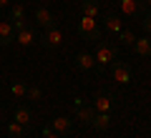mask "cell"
<instances>
[{
	"label": "cell",
	"instance_id": "obj_1",
	"mask_svg": "<svg viewBox=\"0 0 151 138\" xmlns=\"http://www.w3.org/2000/svg\"><path fill=\"white\" fill-rule=\"evenodd\" d=\"M76 30H78V35L86 38V40H101L103 38V30L98 28V18H88V15H81V20H78V25H76Z\"/></svg>",
	"mask_w": 151,
	"mask_h": 138
},
{
	"label": "cell",
	"instance_id": "obj_2",
	"mask_svg": "<svg viewBox=\"0 0 151 138\" xmlns=\"http://www.w3.org/2000/svg\"><path fill=\"white\" fill-rule=\"evenodd\" d=\"M116 55H119V50H116V45H108V43H96V50H93V58H96V68L106 70L108 65L116 60Z\"/></svg>",
	"mask_w": 151,
	"mask_h": 138
},
{
	"label": "cell",
	"instance_id": "obj_3",
	"mask_svg": "<svg viewBox=\"0 0 151 138\" xmlns=\"http://www.w3.org/2000/svg\"><path fill=\"white\" fill-rule=\"evenodd\" d=\"M111 78L116 80V83H121V85H129L131 80H134V70H131V65L126 63V60H113L111 63Z\"/></svg>",
	"mask_w": 151,
	"mask_h": 138
},
{
	"label": "cell",
	"instance_id": "obj_4",
	"mask_svg": "<svg viewBox=\"0 0 151 138\" xmlns=\"http://www.w3.org/2000/svg\"><path fill=\"white\" fill-rule=\"evenodd\" d=\"M65 40V35H63V30H60L58 25H53V28H48V30H43V35L38 38V43L43 45L45 50H53V48H58L60 43Z\"/></svg>",
	"mask_w": 151,
	"mask_h": 138
},
{
	"label": "cell",
	"instance_id": "obj_5",
	"mask_svg": "<svg viewBox=\"0 0 151 138\" xmlns=\"http://www.w3.org/2000/svg\"><path fill=\"white\" fill-rule=\"evenodd\" d=\"M121 5V13H124L126 18H141L144 15V0H119Z\"/></svg>",
	"mask_w": 151,
	"mask_h": 138
},
{
	"label": "cell",
	"instance_id": "obj_6",
	"mask_svg": "<svg viewBox=\"0 0 151 138\" xmlns=\"http://www.w3.org/2000/svg\"><path fill=\"white\" fill-rule=\"evenodd\" d=\"M10 23L15 28V33L25 28V5L23 3H10Z\"/></svg>",
	"mask_w": 151,
	"mask_h": 138
},
{
	"label": "cell",
	"instance_id": "obj_7",
	"mask_svg": "<svg viewBox=\"0 0 151 138\" xmlns=\"http://www.w3.org/2000/svg\"><path fill=\"white\" fill-rule=\"evenodd\" d=\"M113 96H108V93H96V96H93V111L96 113H111L113 111Z\"/></svg>",
	"mask_w": 151,
	"mask_h": 138
},
{
	"label": "cell",
	"instance_id": "obj_8",
	"mask_svg": "<svg viewBox=\"0 0 151 138\" xmlns=\"http://www.w3.org/2000/svg\"><path fill=\"white\" fill-rule=\"evenodd\" d=\"M15 43L20 45V48H30V45H35L38 43V33L33 30V28H23V30H18L15 33Z\"/></svg>",
	"mask_w": 151,
	"mask_h": 138
},
{
	"label": "cell",
	"instance_id": "obj_9",
	"mask_svg": "<svg viewBox=\"0 0 151 138\" xmlns=\"http://www.w3.org/2000/svg\"><path fill=\"white\" fill-rule=\"evenodd\" d=\"M73 63H76V68H78V70H83V73H91V70L96 68V58H93V53H88V50L78 53Z\"/></svg>",
	"mask_w": 151,
	"mask_h": 138
},
{
	"label": "cell",
	"instance_id": "obj_10",
	"mask_svg": "<svg viewBox=\"0 0 151 138\" xmlns=\"http://www.w3.org/2000/svg\"><path fill=\"white\" fill-rule=\"evenodd\" d=\"M33 18H35V23L43 28V30H48V28L55 25V15L48 10V8H38V10L33 13Z\"/></svg>",
	"mask_w": 151,
	"mask_h": 138
},
{
	"label": "cell",
	"instance_id": "obj_11",
	"mask_svg": "<svg viewBox=\"0 0 151 138\" xmlns=\"http://www.w3.org/2000/svg\"><path fill=\"white\" fill-rule=\"evenodd\" d=\"M15 43V28L10 20H0V45H13Z\"/></svg>",
	"mask_w": 151,
	"mask_h": 138
},
{
	"label": "cell",
	"instance_id": "obj_12",
	"mask_svg": "<svg viewBox=\"0 0 151 138\" xmlns=\"http://www.w3.org/2000/svg\"><path fill=\"white\" fill-rule=\"evenodd\" d=\"M103 30L111 33V35H119L121 30H124V20H121L119 15H113V13H108L106 20H103Z\"/></svg>",
	"mask_w": 151,
	"mask_h": 138
},
{
	"label": "cell",
	"instance_id": "obj_13",
	"mask_svg": "<svg viewBox=\"0 0 151 138\" xmlns=\"http://www.w3.org/2000/svg\"><path fill=\"white\" fill-rule=\"evenodd\" d=\"M131 48H134V53L139 55V58H149V55H151V35L136 38V43L131 45Z\"/></svg>",
	"mask_w": 151,
	"mask_h": 138
},
{
	"label": "cell",
	"instance_id": "obj_14",
	"mask_svg": "<svg viewBox=\"0 0 151 138\" xmlns=\"http://www.w3.org/2000/svg\"><path fill=\"white\" fill-rule=\"evenodd\" d=\"M13 121H18L20 126L28 128V126L33 123V111H30V108H25V106H18L15 113H13Z\"/></svg>",
	"mask_w": 151,
	"mask_h": 138
},
{
	"label": "cell",
	"instance_id": "obj_15",
	"mask_svg": "<svg viewBox=\"0 0 151 138\" xmlns=\"http://www.w3.org/2000/svg\"><path fill=\"white\" fill-rule=\"evenodd\" d=\"M50 128H53L55 133H60V136H65V133L73 128V121H70V118H65V116H58V118H53V121H50Z\"/></svg>",
	"mask_w": 151,
	"mask_h": 138
},
{
	"label": "cell",
	"instance_id": "obj_16",
	"mask_svg": "<svg viewBox=\"0 0 151 138\" xmlns=\"http://www.w3.org/2000/svg\"><path fill=\"white\" fill-rule=\"evenodd\" d=\"M73 111H76V118H78L81 123H86V126H91L93 116H96L93 106H86V103H83V106H78V108H73Z\"/></svg>",
	"mask_w": 151,
	"mask_h": 138
},
{
	"label": "cell",
	"instance_id": "obj_17",
	"mask_svg": "<svg viewBox=\"0 0 151 138\" xmlns=\"http://www.w3.org/2000/svg\"><path fill=\"white\" fill-rule=\"evenodd\" d=\"M111 123H113L111 113H96V116H93V121H91V126L96 128V131H108V128H111Z\"/></svg>",
	"mask_w": 151,
	"mask_h": 138
},
{
	"label": "cell",
	"instance_id": "obj_18",
	"mask_svg": "<svg viewBox=\"0 0 151 138\" xmlns=\"http://www.w3.org/2000/svg\"><path fill=\"white\" fill-rule=\"evenodd\" d=\"M81 13L88 18H98L101 15V5H98V0H81Z\"/></svg>",
	"mask_w": 151,
	"mask_h": 138
},
{
	"label": "cell",
	"instance_id": "obj_19",
	"mask_svg": "<svg viewBox=\"0 0 151 138\" xmlns=\"http://www.w3.org/2000/svg\"><path fill=\"white\" fill-rule=\"evenodd\" d=\"M5 133H8L10 138H25V126H20L18 121H10V123L5 126Z\"/></svg>",
	"mask_w": 151,
	"mask_h": 138
},
{
	"label": "cell",
	"instance_id": "obj_20",
	"mask_svg": "<svg viewBox=\"0 0 151 138\" xmlns=\"http://www.w3.org/2000/svg\"><path fill=\"white\" fill-rule=\"evenodd\" d=\"M25 93H28V85L23 83V80H13V83H10V96L13 98L20 101V98H25Z\"/></svg>",
	"mask_w": 151,
	"mask_h": 138
},
{
	"label": "cell",
	"instance_id": "obj_21",
	"mask_svg": "<svg viewBox=\"0 0 151 138\" xmlns=\"http://www.w3.org/2000/svg\"><path fill=\"white\" fill-rule=\"evenodd\" d=\"M116 38H119V43H121V45H126V48H131V45L136 43V33L134 30H121Z\"/></svg>",
	"mask_w": 151,
	"mask_h": 138
},
{
	"label": "cell",
	"instance_id": "obj_22",
	"mask_svg": "<svg viewBox=\"0 0 151 138\" xmlns=\"http://www.w3.org/2000/svg\"><path fill=\"white\" fill-rule=\"evenodd\" d=\"M25 98H28V101H40V98H43V90H40V88H35V85H28Z\"/></svg>",
	"mask_w": 151,
	"mask_h": 138
},
{
	"label": "cell",
	"instance_id": "obj_23",
	"mask_svg": "<svg viewBox=\"0 0 151 138\" xmlns=\"http://www.w3.org/2000/svg\"><path fill=\"white\" fill-rule=\"evenodd\" d=\"M139 23H141V28H144L146 35H151V13H144V15L139 18Z\"/></svg>",
	"mask_w": 151,
	"mask_h": 138
},
{
	"label": "cell",
	"instance_id": "obj_24",
	"mask_svg": "<svg viewBox=\"0 0 151 138\" xmlns=\"http://www.w3.org/2000/svg\"><path fill=\"white\" fill-rule=\"evenodd\" d=\"M40 133H43V138H63L60 133H55L50 126H43V131H40Z\"/></svg>",
	"mask_w": 151,
	"mask_h": 138
},
{
	"label": "cell",
	"instance_id": "obj_25",
	"mask_svg": "<svg viewBox=\"0 0 151 138\" xmlns=\"http://www.w3.org/2000/svg\"><path fill=\"white\" fill-rule=\"evenodd\" d=\"M83 103H86V101H83L81 96H76V98H73V108H78V106H83Z\"/></svg>",
	"mask_w": 151,
	"mask_h": 138
},
{
	"label": "cell",
	"instance_id": "obj_26",
	"mask_svg": "<svg viewBox=\"0 0 151 138\" xmlns=\"http://www.w3.org/2000/svg\"><path fill=\"white\" fill-rule=\"evenodd\" d=\"M10 3L13 0H0V8H10Z\"/></svg>",
	"mask_w": 151,
	"mask_h": 138
},
{
	"label": "cell",
	"instance_id": "obj_27",
	"mask_svg": "<svg viewBox=\"0 0 151 138\" xmlns=\"http://www.w3.org/2000/svg\"><path fill=\"white\" fill-rule=\"evenodd\" d=\"M144 5H149V8H151V0H144Z\"/></svg>",
	"mask_w": 151,
	"mask_h": 138
},
{
	"label": "cell",
	"instance_id": "obj_28",
	"mask_svg": "<svg viewBox=\"0 0 151 138\" xmlns=\"http://www.w3.org/2000/svg\"><path fill=\"white\" fill-rule=\"evenodd\" d=\"M13 3H23V0H13Z\"/></svg>",
	"mask_w": 151,
	"mask_h": 138
},
{
	"label": "cell",
	"instance_id": "obj_29",
	"mask_svg": "<svg viewBox=\"0 0 151 138\" xmlns=\"http://www.w3.org/2000/svg\"><path fill=\"white\" fill-rule=\"evenodd\" d=\"M40 3H50V0H40Z\"/></svg>",
	"mask_w": 151,
	"mask_h": 138
}]
</instances>
